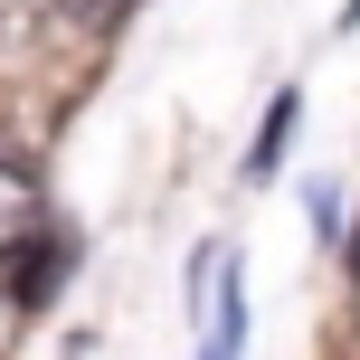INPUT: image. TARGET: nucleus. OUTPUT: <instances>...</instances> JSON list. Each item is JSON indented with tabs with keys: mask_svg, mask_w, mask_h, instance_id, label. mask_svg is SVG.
Masks as SVG:
<instances>
[{
	"mask_svg": "<svg viewBox=\"0 0 360 360\" xmlns=\"http://www.w3.org/2000/svg\"><path fill=\"white\" fill-rule=\"evenodd\" d=\"M247 342V275H237V256H209V342L199 360H237Z\"/></svg>",
	"mask_w": 360,
	"mask_h": 360,
	"instance_id": "nucleus-2",
	"label": "nucleus"
},
{
	"mask_svg": "<svg viewBox=\"0 0 360 360\" xmlns=\"http://www.w3.org/2000/svg\"><path fill=\"white\" fill-rule=\"evenodd\" d=\"M10 19H29V0H0V29H10Z\"/></svg>",
	"mask_w": 360,
	"mask_h": 360,
	"instance_id": "nucleus-4",
	"label": "nucleus"
},
{
	"mask_svg": "<svg viewBox=\"0 0 360 360\" xmlns=\"http://www.w3.org/2000/svg\"><path fill=\"white\" fill-rule=\"evenodd\" d=\"M285 133H294V95H275V114H266V133H256L247 171H275V152H285Z\"/></svg>",
	"mask_w": 360,
	"mask_h": 360,
	"instance_id": "nucleus-3",
	"label": "nucleus"
},
{
	"mask_svg": "<svg viewBox=\"0 0 360 360\" xmlns=\"http://www.w3.org/2000/svg\"><path fill=\"white\" fill-rule=\"evenodd\" d=\"M38 228H48V190H38V171L19 152H0V266L19 247H38Z\"/></svg>",
	"mask_w": 360,
	"mask_h": 360,
	"instance_id": "nucleus-1",
	"label": "nucleus"
}]
</instances>
